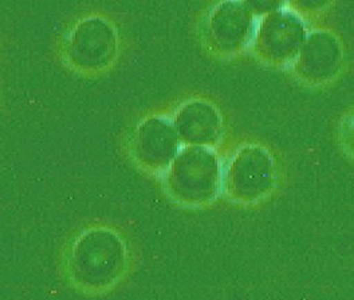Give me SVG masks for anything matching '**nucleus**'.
<instances>
[{"mask_svg":"<svg viewBox=\"0 0 354 300\" xmlns=\"http://www.w3.org/2000/svg\"><path fill=\"white\" fill-rule=\"evenodd\" d=\"M164 174L171 194L195 205L211 201L221 185L219 158L208 147L191 145L178 150Z\"/></svg>","mask_w":354,"mask_h":300,"instance_id":"nucleus-1","label":"nucleus"},{"mask_svg":"<svg viewBox=\"0 0 354 300\" xmlns=\"http://www.w3.org/2000/svg\"><path fill=\"white\" fill-rule=\"evenodd\" d=\"M125 263L121 238L108 229H93L81 236L71 251L70 271L86 288H101L117 278Z\"/></svg>","mask_w":354,"mask_h":300,"instance_id":"nucleus-2","label":"nucleus"},{"mask_svg":"<svg viewBox=\"0 0 354 300\" xmlns=\"http://www.w3.org/2000/svg\"><path fill=\"white\" fill-rule=\"evenodd\" d=\"M274 181V160L267 150L258 147L238 150L230 161L225 176L230 194L247 201L263 197L271 191Z\"/></svg>","mask_w":354,"mask_h":300,"instance_id":"nucleus-3","label":"nucleus"},{"mask_svg":"<svg viewBox=\"0 0 354 300\" xmlns=\"http://www.w3.org/2000/svg\"><path fill=\"white\" fill-rule=\"evenodd\" d=\"M304 24L291 11H279L267 15L255 23L251 43H255L259 54L272 62L295 59L306 35Z\"/></svg>","mask_w":354,"mask_h":300,"instance_id":"nucleus-4","label":"nucleus"},{"mask_svg":"<svg viewBox=\"0 0 354 300\" xmlns=\"http://www.w3.org/2000/svg\"><path fill=\"white\" fill-rule=\"evenodd\" d=\"M117 53V34L109 21L88 19L80 23L68 41V55L80 67L101 68Z\"/></svg>","mask_w":354,"mask_h":300,"instance_id":"nucleus-5","label":"nucleus"},{"mask_svg":"<svg viewBox=\"0 0 354 300\" xmlns=\"http://www.w3.org/2000/svg\"><path fill=\"white\" fill-rule=\"evenodd\" d=\"M180 138L174 122L153 117L144 121L134 134L133 151L138 162L151 171H167L178 151Z\"/></svg>","mask_w":354,"mask_h":300,"instance_id":"nucleus-6","label":"nucleus"},{"mask_svg":"<svg viewBox=\"0 0 354 300\" xmlns=\"http://www.w3.org/2000/svg\"><path fill=\"white\" fill-rule=\"evenodd\" d=\"M228 7L230 10H224L219 4V8L211 15L208 34L215 44L234 51V48L251 42L255 21L251 19L245 4L228 3Z\"/></svg>","mask_w":354,"mask_h":300,"instance_id":"nucleus-7","label":"nucleus"},{"mask_svg":"<svg viewBox=\"0 0 354 300\" xmlns=\"http://www.w3.org/2000/svg\"><path fill=\"white\" fill-rule=\"evenodd\" d=\"M221 118L218 110L204 101H192L176 113L174 126L178 138L184 141L207 147L219 135Z\"/></svg>","mask_w":354,"mask_h":300,"instance_id":"nucleus-8","label":"nucleus"}]
</instances>
